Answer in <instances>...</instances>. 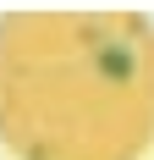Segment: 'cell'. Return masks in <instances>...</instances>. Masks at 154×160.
Returning a JSON list of instances; mask_svg holds the SVG:
<instances>
[{
  "label": "cell",
  "mask_w": 154,
  "mask_h": 160,
  "mask_svg": "<svg viewBox=\"0 0 154 160\" xmlns=\"http://www.w3.org/2000/svg\"><path fill=\"white\" fill-rule=\"evenodd\" d=\"M0 144L17 160H143L154 22L143 11H6Z\"/></svg>",
  "instance_id": "1"
}]
</instances>
